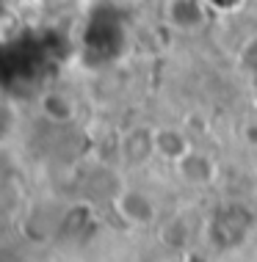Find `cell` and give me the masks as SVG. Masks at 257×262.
I'll return each instance as SVG.
<instances>
[{"instance_id": "obj_8", "label": "cell", "mask_w": 257, "mask_h": 262, "mask_svg": "<svg viewBox=\"0 0 257 262\" xmlns=\"http://www.w3.org/2000/svg\"><path fill=\"white\" fill-rule=\"evenodd\" d=\"M241 3H244V0H208V6L213 11H232V9H238Z\"/></svg>"}, {"instance_id": "obj_7", "label": "cell", "mask_w": 257, "mask_h": 262, "mask_svg": "<svg viewBox=\"0 0 257 262\" xmlns=\"http://www.w3.org/2000/svg\"><path fill=\"white\" fill-rule=\"evenodd\" d=\"M238 67L244 69L246 75L257 77V33L249 36L244 45L238 47Z\"/></svg>"}, {"instance_id": "obj_6", "label": "cell", "mask_w": 257, "mask_h": 262, "mask_svg": "<svg viewBox=\"0 0 257 262\" xmlns=\"http://www.w3.org/2000/svg\"><path fill=\"white\" fill-rule=\"evenodd\" d=\"M39 111L50 124H72L77 119V100L69 91L53 89L39 97Z\"/></svg>"}, {"instance_id": "obj_9", "label": "cell", "mask_w": 257, "mask_h": 262, "mask_svg": "<svg viewBox=\"0 0 257 262\" xmlns=\"http://www.w3.org/2000/svg\"><path fill=\"white\" fill-rule=\"evenodd\" d=\"M244 138H246L249 146H254V149H257V124H249V127H246V130H244Z\"/></svg>"}, {"instance_id": "obj_5", "label": "cell", "mask_w": 257, "mask_h": 262, "mask_svg": "<svg viewBox=\"0 0 257 262\" xmlns=\"http://www.w3.org/2000/svg\"><path fill=\"white\" fill-rule=\"evenodd\" d=\"M191 149H194V146H191V138L185 136L180 127H171V124L155 127V158L177 166Z\"/></svg>"}, {"instance_id": "obj_1", "label": "cell", "mask_w": 257, "mask_h": 262, "mask_svg": "<svg viewBox=\"0 0 257 262\" xmlns=\"http://www.w3.org/2000/svg\"><path fill=\"white\" fill-rule=\"evenodd\" d=\"M113 210L122 218L127 226H135V229H144V226H155L161 218L158 202L141 188H119L113 193Z\"/></svg>"}, {"instance_id": "obj_3", "label": "cell", "mask_w": 257, "mask_h": 262, "mask_svg": "<svg viewBox=\"0 0 257 262\" xmlns=\"http://www.w3.org/2000/svg\"><path fill=\"white\" fill-rule=\"evenodd\" d=\"M119 158L127 168H141L155 158V127H130L119 138Z\"/></svg>"}, {"instance_id": "obj_2", "label": "cell", "mask_w": 257, "mask_h": 262, "mask_svg": "<svg viewBox=\"0 0 257 262\" xmlns=\"http://www.w3.org/2000/svg\"><path fill=\"white\" fill-rule=\"evenodd\" d=\"M163 19L177 33H196L208 25L210 6H208V0H166Z\"/></svg>"}, {"instance_id": "obj_4", "label": "cell", "mask_w": 257, "mask_h": 262, "mask_svg": "<svg viewBox=\"0 0 257 262\" xmlns=\"http://www.w3.org/2000/svg\"><path fill=\"white\" fill-rule=\"evenodd\" d=\"M174 168H177V174H180V180L191 188H208L216 182V174H219L213 158H208V155H202L196 149H191Z\"/></svg>"}]
</instances>
